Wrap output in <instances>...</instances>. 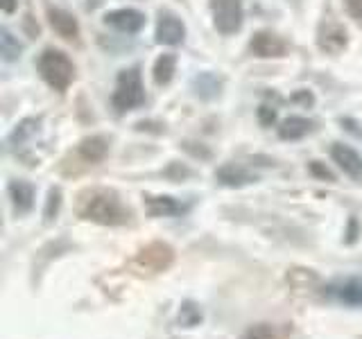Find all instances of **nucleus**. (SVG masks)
I'll return each instance as SVG.
<instances>
[{"instance_id": "f257e3e1", "label": "nucleus", "mask_w": 362, "mask_h": 339, "mask_svg": "<svg viewBox=\"0 0 362 339\" xmlns=\"http://www.w3.org/2000/svg\"><path fill=\"white\" fill-rule=\"evenodd\" d=\"M79 215L102 226H120L129 222V210L122 206L120 197L111 190H90L82 199Z\"/></svg>"}, {"instance_id": "f03ea898", "label": "nucleus", "mask_w": 362, "mask_h": 339, "mask_svg": "<svg viewBox=\"0 0 362 339\" xmlns=\"http://www.w3.org/2000/svg\"><path fill=\"white\" fill-rule=\"evenodd\" d=\"M39 73L41 77L45 79V84L52 86L54 90H64L73 84L75 79V66L73 61L68 59V54L62 52V50H54V48H48L43 50V54L39 56Z\"/></svg>"}, {"instance_id": "7ed1b4c3", "label": "nucleus", "mask_w": 362, "mask_h": 339, "mask_svg": "<svg viewBox=\"0 0 362 339\" xmlns=\"http://www.w3.org/2000/svg\"><path fill=\"white\" fill-rule=\"evenodd\" d=\"M113 109L124 113L132 111L136 107H141L145 102V88H143V79L139 68H129V71H122L118 77V86L113 90Z\"/></svg>"}, {"instance_id": "20e7f679", "label": "nucleus", "mask_w": 362, "mask_h": 339, "mask_svg": "<svg viewBox=\"0 0 362 339\" xmlns=\"http://www.w3.org/2000/svg\"><path fill=\"white\" fill-rule=\"evenodd\" d=\"M215 28L222 34H233L243 28V5L240 0H215L213 7Z\"/></svg>"}, {"instance_id": "39448f33", "label": "nucleus", "mask_w": 362, "mask_h": 339, "mask_svg": "<svg viewBox=\"0 0 362 339\" xmlns=\"http://www.w3.org/2000/svg\"><path fill=\"white\" fill-rule=\"evenodd\" d=\"M328 297H333L337 303L351 305V308H362V278L360 276H349L333 280L326 287Z\"/></svg>"}, {"instance_id": "423d86ee", "label": "nucleus", "mask_w": 362, "mask_h": 339, "mask_svg": "<svg viewBox=\"0 0 362 339\" xmlns=\"http://www.w3.org/2000/svg\"><path fill=\"white\" fill-rule=\"evenodd\" d=\"M175 260V251L173 246L165 244V242H152L147 244L145 249H141L139 256H136V263L152 269V271H163L173 265Z\"/></svg>"}, {"instance_id": "0eeeda50", "label": "nucleus", "mask_w": 362, "mask_h": 339, "mask_svg": "<svg viewBox=\"0 0 362 339\" xmlns=\"http://www.w3.org/2000/svg\"><path fill=\"white\" fill-rule=\"evenodd\" d=\"M249 48H252V52L256 56H260V59H276V56H283L288 52V43L281 37H276V34H272L267 30H260L252 37Z\"/></svg>"}, {"instance_id": "6e6552de", "label": "nucleus", "mask_w": 362, "mask_h": 339, "mask_svg": "<svg viewBox=\"0 0 362 339\" xmlns=\"http://www.w3.org/2000/svg\"><path fill=\"white\" fill-rule=\"evenodd\" d=\"M333 161L339 165L344 174H349L351 179L362 181V156L354 150V147L342 145V143H335L333 150H331Z\"/></svg>"}, {"instance_id": "1a4fd4ad", "label": "nucleus", "mask_w": 362, "mask_h": 339, "mask_svg": "<svg viewBox=\"0 0 362 339\" xmlns=\"http://www.w3.org/2000/svg\"><path fill=\"white\" fill-rule=\"evenodd\" d=\"M105 20H107V25H113V28L120 30V32L134 34V32L143 30V25H145V14H141L139 9L124 7V9H113V11H109V14L105 16Z\"/></svg>"}, {"instance_id": "9d476101", "label": "nucleus", "mask_w": 362, "mask_h": 339, "mask_svg": "<svg viewBox=\"0 0 362 339\" xmlns=\"http://www.w3.org/2000/svg\"><path fill=\"white\" fill-rule=\"evenodd\" d=\"M48 23H50V28L57 34H59L62 39L77 41V37H79V23H77V18L71 14V11L59 9V7H50L48 9Z\"/></svg>"}, {"instance_id": "9b49d317", "label": "nucleus", "mask_w": 362, "mask_h": 339, "mask_svg": "<svg viewBox=\"0 0 362 339\" xmlns=\"http://www.w3.org/2000/svg\"><path fill=\"white\" fill-rule=\"evenodd\" d=\"M186 37V28L177 16L173 14H161L156 25V43L161 45H179Z\"/></svg>"}, {"instance_id": "f8f14e48", "label": "nucleus", "mask_w": 362, "mask_h": 339, "mask_svg": "<svg viewBox=\"0 0 362 339\" xmlns=\"http://www.w3.org/2000/svg\"><path fill=\"white\" fill-rule=\"evenodd\" d=\"M215 177H218L220 184L229 186V188H243V186H249L256 181V177L252 172H247L243 165H235V163H226V165L218 167Z\"/></svg>"}, {"instance_id": "ddd939ff", "label": "nucleus", "mask_w": 362, "mask_h": 339, "mask_svg": "<svg viewBox=\"0 0 362 339\" xmlns=\"http://www.w3.org/2000/svg\"><path fill=\"white\" fill-rule=\"evenodd\" d=\"M109 152V141L105 136H88L79 143V156L88 163H100L105 161V156Z\"/></svg>"}, {"instance_id": "4468645a", "label": "nucleus", "mask_w": 362, "mask_h": 339, "mask_svg": "<svg viewBox=\"0 0 362 339\" xmlns=\"http://www.w3.org/2000/svg\"><path fill=\"white\" fill-rule=\"evenodd\" d=\"M145 210L152 218H170V215H179L186 208L173 197H145Z\"/></svg>"}, {"instance_id": "2eb2a0df", "label": "nucleus", "mask_w": 362, "mask_h": 339, "mask_svg": "<svg viewBox=\"0 0 362 339\" xmlns=\"http://www.w3.org/2000/svg\"><path fill=\"white\" fill-rule=\"evenodd\" d=\"M9 197L18 213H28L34 206V186L28 181H11Z\"/></svg>"}, {"instance_id": "dca6fc26", "label": "nucleus", "mask_w": 362, "mask_h": 339, "mask_svg": "<svg viewBox=\"0 0 362 339\" xmlns=\"http://www.w3.org/2000/svg\"><path fill=\"white\" fill-rule=\"evenodd\" d=\"M313 129V122L308 118H301V116H290L281 122L279 127V136L283 141H297L303 138L305 133Z\"/></svg>"}, {"instance_id": "f3484780", "label": "nucleus", "mask_w": 362, "mask_h": 339, "mask_svg": "<svg viewBox=\"0 0 362 339\" xmlns=\"http://www.w3.org/2000/svg\"><path fill=\"white\" fill-rule=\"evenodd\" d=\"M175 73H177V56L175 54H161L158 59L154 61V71H152V75H154V82L158 84V86H165V84H170L173 82V77H175Z\"/></svg>"}, {"instance_id": "a211bd4d", "label": "nucleus", "mask_w": 362, "mask_h": 339, "mask_svg": "<svg viewBox=\"0 0 362 339\" xmlns=\"http://www.w3.org/2000/svg\"><path fill=\"white\" fill-rule=\"evenodd\" d=\"M346 30L344 28H339V25H328L324 32H322V37H320V45L326 50V52H339V50H344L346 48Z\"/></svg>"}, {"instance_id": "6ab92c4d", "label": "nucleus", "mask_w": 362, "mask_h": 339, "mask_svg": "<svg viewBox=\"0 0 362 339\" xmlns=\"http://www.w3.org/2000/svg\"><path fill=\"white\" fill-rule=\"evenodd\" d=\"M199 321H202V308H199V305L192 303V301L181 303L179 323L184 328H195V326H199Z\"/></svg>"}, {"instance_id": "aec40b11", "label": "nucleus", "mask_w": 362, "mask_h": 339, "mask_svg": "<svg viewBox=\"0 0 362 339\" xmlns=\"http://www.w3.org/2000/svg\"><path fill=\"white\" fill-rule=\"evenodd\" d=\"M21 43L11 37V34L7 30H3V34H0V52H3V59L5 61H14L21 56Z\"/></svg>"}, {"instance_id": "412c9836", "label": "nucleus", "mask_w": 362, "mask_h": 339, "mask_svg": "<svg viewBox=\"0 0 362 339\" xmlns=\"http://www.w3.org/2000/svg\"><path fill=\"white\" fill-rule=\"evenodd\" d=\"M62 206V188H50L48 192V201H45V208H43V220L45 222H52L57 218Z\"/></svg>"}, {"instance_id": "4be33fe9", "label": "nucleus", "mask_w": 362, "mask_h": 339, "mask_svg": "<svg viewBox=\"0 0 362 339\" xmlns=\"http://www.w3.org/2000/svg\"><path fill=\"white\" fill-rule=\"evenodd\" d=\"M240 339H279V335L269 323H258V326L249 328Z\"/></svg>"}, {"instance_id": "5701e85b", "label": "nucleus", "mask_w": 362, "mask_h": 339, "mask_svg": "<svg viewBox=\"0 0 362 339\" xmlns=\"http://www.w3.org/2000/svg\"><path fill=\"white\" fill-rule=\"evenodd\" d=\"M258 120H260L263 127H272V124L276 122V111L272 107H260L258 109Z\"/></svg>"}, {"instance_id": "b1692460", "label": "nucleus", "mask_w": 362, "mask_h": 339, "mask_svg": "<svg viewBox=\"0 0 362 339\" xmlns=\"http://www.w3.org/2000/svg\"><path fill=\"white\" fill-rule=\"evenodd\" d=\"M308 170H310V174H315V177H320V179H328V181H335V177H333V172L328 167H324L320 161H313L310 165H308Z\"/></svg>"}, {"instance_id": "393cba45", "label": "nucleus", "mask_w": 362, "mask_h": 339, "mask_svg": "<svg viewBox=\"0 0 362 339\" xmlns=\"http://www.w3.org/2000/svg\"><path fill=\"white\" fill-rule=\"evenodd\" d=\"M346 5H349V11H351V16L362 20V0H346Z\"/></svg>"}, {"instance_id": "a878e982", "label": "nucleus", "mask_w": 362, "mask_h": 339, "mask_svg": "<svg viewBox=\"0 0 362 339\" xmlns=\"http://www.w3.org/2000/svg\"><path fill=\"white\" fill-rule=\"evenodd\" d=\"M25 28H28L30 37H37L39 34V25H32V16H25Z\"/></svg>"}, {"instance_id": "bb28decb", "label": "nucleus", "mask_w": 362, "mask_h": 339, "mask_svg": "<svg viewBox=\"0 0 362 339\" xmlns=\"http://www.w3.org/2000/svg\"><path fill=\"white\" fill-rule=\"evenodd\" d=\"M16 5H18V0H3V11L5 14H11V11L16 9Z\"/></svg>"}, {"instance_id": "cd10ccee", "label": "nucleus", "mask_w": 362, "mask_h": 339, "mask_svg": "<svg viewBox=\"0 0 362 339\" xmlns=\"http://www.w3.org/2000/svg\"><path fill=\"white\" fill-rule=\"evenodd\" d=\"M356 240V222L351 220V233H349V242H354Z\"/></svg>"}]
</instances>
